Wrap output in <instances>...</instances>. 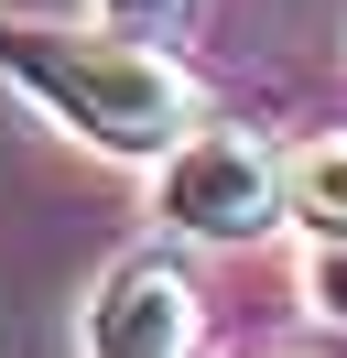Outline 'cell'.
I'll list each match as a JSON object with an SVG mask.
<instances>
[{
  "label": "cell",
  "instance_id": "1",
  "mask_svg": "<svg viewBox=\"0 0 347 358\" xmlns=\"http://www.w3.org/2000/svg\"><path fill=\"white\" fill-rule=\"evenodd\" d=\"M0 76L33 87L65 131H87L120 163H163L195 131V76L174 55L130 44V22L108 33H55V22H0Z\"/></svg>",
  "mask_w": 347,
  "mask_h": 358
},
{
  "label": "cell",
  "instance_id": "2",
  "mask_svg": "<svg viewBox=\"0 0 347 358\" xmlns=\"http://www.w3.org/2000/svg\"><path fill=\"white\" fill-rule=\"evenodd\" d=\"M163 217L185 228V239H260V228L293 217V152H271L260 131H239V120H195L185 141L163 152Z\"/></svg>",
  "mask_w": 347,
  "mask_h": 358
},
{
  "label": "cell",
  "instance_id": "3",
  "mask_svg": "<svg viewBox=\"0 0 347 358\" xmlns=\"http://www.w3.org/2000/svg\"><path fill=\"white\" fill-rule=\"evenodd\" d=\"M195 348V282L174 261L108 271V293L87 304V358H185Z\"/></svg>",
  "mask_w": 347,
  "mask_h": 358
},
{
  "label": "cell",
  "instance_id": "4",
  "mask_svg": "<svg viewBox=\"0 0 347 358\" xmlns=\"http://www.w3.org/2000/svg\"><path fill=\"white\" fill-rule=\"evenodd\" d=\"M293 217L315 239H347V131H315L293 152Z\"/></svg>",
  "mask_w": 347,
  "mask_h": 358
},
{
  "label": "cell",
  "instance_id": "5",
  "mask_svg": "<svg viewBox=\"0 0 347 358\" xmlns=\"http://www.w3.org/2000/svg\"><path fill=\"white\" fill-rule=\"evenodd\" d=\"M304 304H315L325 326H347V239H325V250H315V271H304Z\"/></svg>",
  "mask_w": 347,
  "mask_h": 358
},
{
  "label": "cell",
  "instance_id": "6",
  "mask_svg": "<svg viewBox=\"0 0 347 358\" xmlns=\"http://www.w3.org/2000/svg\"><path fill=\"white\" fill-rule=\"evenodd\" d=\"M98 11H108V22H130V33H152V22L174 11V0H98Z\"/></svg>",
  "mask_w": 347,
  "mask_h": 358
}]
</instances>
